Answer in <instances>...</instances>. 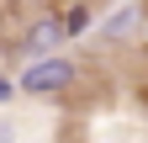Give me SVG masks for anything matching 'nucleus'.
I'll return each instance as SVG.
<instances>
[{
    "instance_id": "1",
    "label": "nucleus",
    "mask_w": 148,
    "mask_h": 143,
    "mask_svg": "<svg viewBox=\"0 0 148 143\" xmlns=\"http://www.w3.org/2000/svg\"><path fill=\"white\" fill-rule=\"evenodd\" d=\"M69 80H74V64L69 58H42V64H32L21 74V90L27 96H58Z\"/></svg>"
},
{
    "instance_id": "2",
    "label": "nucleus",
    "mask_w": 148,
    "mask_h": 143,
    "mask_svg": "<svg viewBox=\"0 0 148 143\" xmlns=\"http://www.w3.org/2000/svg\"><path fill=\"white\" fill-rule=\"evenodd\" d=\"M58 43H64V21H42V27H32V32H27V53H32V64L53 58L48 48H58Z\"/></svg>"
},
{
    "instance_id": "3",
    "label": "nucleus",
    "mask_w": 148,
    "mask_h": 143,
    "mask_svg": "<svg viewBox=\"0 0 148 143\" xmlns=\"http://www.w3.org/2000/svg\"><path fill=\"white\" fill-rule=\"evenodd\" d=\"M11 96H16V90H11V80L0 74V101H11Z\"/></svg>"
}]
</instances>
